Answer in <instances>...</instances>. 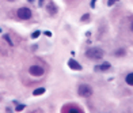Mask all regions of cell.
I'll return each instance as SVG.
<instances>
[{"label":"cell","mask_w":133,"mask_h":113,"mask_svg":"<svg viewBox=\"0 0 133 113\" xmlns=\"http://www.w3.org/2000/svg\"><path fill=\"white\" fill-rule=\"evenodd\" d=\"M86 56L91 60H99L104 56V52H103V49L98 48V46H94V48H88L86 50Z\"/></svg>","instance_id":"cell-1"},{"label":"cell","mask_w":133,"mask_h":113,"mask_svg":"<svg viewBox=\"0 0 133 113\" xmlns=\"http://www.w3.org/2000/svg\"><path fill=\"white\" fill-rule=\"evenodd\" d=\"M78 93H79V95H82V97H90L92 94V89L90 84H80V86L78 87Z\"/></svg>","instance_id":"cell-2"},{"label":"cell","mask_w":133,"mask_h":113,"mask_svg":"<svg viewBox=\"0 0 133 113\" xmlns=\"http://www.w3.org/2000/svg\"><path fill=\"white\" fill-rule=\"evenodd\" d=\"M18 16L21 18V19L26 21V19H30L31 18V10L27 7H21L18 10Z\"/></svg>","instance_id":"cell-3"},{"label":"cell","mask_w":133,"mask_h":113,"mask_svg":"<svg viewBox=\"0 0 133 113\" xmlns=\"http://www.w3.org/2000/svg\"><path fill=\"white\" fill-rule=\"evenodd\" d=\"M28 72H30L31 76H42L44 75V68L40 67V65H31L30 68H28Z\"/></svg>","instance_id":"cell-4"},{"label":"cell","mask_w":133,"mask_h":113,"mask_svg":"<svg viewBox=\"0 0 133 113\" xmlns=\"http://www.w3.org/2000/svg\"><path fill=\"white\" fill-rule=\"evenodd\" d=\"M68 65H69V68L71 69H75V71H80L83 67L79 64V62H76L75 59H71V60H68Z\"/></svg>","instance_id":"cell-5"},{"label":"cell","mask_w":133,"mask_h":113,"mask_svg":"<svg viewBox=\"0 0 133 113\" xmlns=\"http://www.w3.org/2000/svg\"><path fill=\"white\" fill-rule=\"evenodd\" d=\"M110 67H111L110 63L104 62V63H102V64L97 65V67H95V71H107V69H110Z\"/></svg>","instance_id":"cell-6"},{"label":"cell","mask_w":133,"mask_h":113,"mask_svg":"<svg viewBox=\"0 0 133 113\" xmlns=\"http://www.w3.org/2000/svg\"><path fill=\"white\" fill-rule=\"evenodd\" d=\"M46 8H48V11H49V14L50 15H54V14L57 12V7L53 4V2H48V6H46Z\"/></svg>","instance_id":"cell-7"},{"label":"cell","mask_w":133,"mask_h":113,"mask_svg":"<svg viewBox=\"0 0 133 113\" xmlns=\"http://www.w3.org/2000/svg\"><path fill=\"white\" fill-rule=\"evenodd\" d=\"M125 82L129 84V86H133V72H129L125 78Z\"/></svg>","instance_id":"cell-8"},{"label":"cell","mask_w":133,"mask_h":113,"mask_svg":"<svg viewBox=\"0 0 133 113\" xmlns=\"http://www.w3.org/2000/svg\"><path fill=\"white\" fill-rule=\"evenodd\" d=\"M44 93H45V87H38L33 91V95H42Z\"/></svg>","instance_id":"cell-9"},{"label":"cell","mask_w":133,"mask_h":113,"mask_svg":"<svg viewBox=\"0 0 133 113\" xmlns=\"http://www.w3.org/2000/svg\"><path fill=\"white\" fill-rule=\"evenodd\" d=\"M116 56L117 57H120V56H125V49H118V50H116Z\"/></svg>","instance_id":"cell-10"},{"label":"cell","mask_w":133,"mask_h":113,"mask_svg":"<svg viewBox=\"0 0 133 113\" xmlns=\"http://www.w3.org/2000/svg\"><path fill=\"white\" fill-rule=\"evenodd\" d=\"M40 34H41V31H40V30H35L34 33H31V38L35 40V38H38V37H40Z\"/></svg>","instance_id":"cell-11"},{"label":"cell","mask_w":133,"mask_h":113,"mask_svg":"<svg viewBox=\"0 0 133 113\" xmlns=\"http://www.w3.org/2000/svg\"><path fill=\"white\" fill-rule=\"evenodd\" d=\"M90 19V14H84V15L82 16V22H86V21H88Z\"/></svg>","instance_id":"cell-12"},{"label":"cell","mask_w":133,"mask_h":113,"mask_svg":"<svg viewBox=\"0 0 133 113\" xmlns=\"http://www.w3.org/2000/svg\"><path fill=\"white\" fill-rule=\"evenodd\" d=\"M23 109H25V105H16V112H22Z\"/></svg>","instance_id":"cell-13"},{"label":"cell","mask_w":133,"mask_h":113,"mask_svg":"<svg viewBox=\"0 0 133 113\" xmlns=\"http://www.w3.org/2000/svg\"><path fill=\"white\" fill-rule=\"evenodd\" d=\"M4 40H6V41L8 42V44H10V45H12V41H11V38H10V37H8L7 34H6V36H4Z\"/></svg>","instance_id":"cell-14"},{"label":"cell","mask_w":133,"mask_h":113,"mask_svg":"<svg viewBox=\"0 0 133 113\" xmlns=\"http://www.w3.org/2000/svg\"><path fill=\"white\" fill-rule=\"evenodd\" d=\"M117 2H118V0H109V2H107V6H109V7H111L113 4H114V3H117Z\"/></svg>","instance_id":"cell-15"},{"label":"cell","mask_w":133,"mask_h":113,"mask_svg":"<svg viewBox=\"0 0 133 113\" xmlns=\"http://www.w3.org/2000/svg\"><path fill=\"white\" fill-rule=\"evenodd\" d=\"M45 34H46L48 37H52V31H49V30H46V31H45Z\"/></svg>","instance_id":"cell-16"},{"label":"cell","mask_w":133,"mask_h":113,"mask_svg":"<svg viewBox=\"0 0 133 113\" xmlns=\"http://www.w3.org/2000/svg\"><path fill=\"white\" fill-rule=\"evenodd\" d=\"M95 2H97V0H92L91 2V7H95Z\"/></svg>","instance_id":"cell-17"},{"label":"cell","mask_w":133,"mask_h":113,"mask_svg":"<svg viewBox=\"0 0 133 113\" xmlns=\"http://www.w3.org/2000/svg\"><path fill=\"white\" fill-rule=\"evenodd\" d=\"M42 4H44V0H40V6L42 7Z\"/></svg>","instance_id":"cell-18"},{"label":"cell","mask_w":133,"mask_h":113,"mask_svg":"<svg viewBox=\"0 0 133 113\" xmlns=\"http://www.w3.org/2000/svg\"><path fill=\"white\" fill-rule=\"evenodd\" d=\"M130 29H132V31H133V22H132V25H130Z\"/></svg>","instance_id":"cell-19"},{"label":"cell","mask_w":133,"mask_h":113,"mask_svg":"<svg viewBox=\"0 0 133 113\" xmlns=\"http://www.w3.org/2000/svg\"><path fill=\"white\" fill-rule=\"evenodd\" d=\"M8 2H15V0H8Z\"/></svg>","instance_id":"cell-20"},{"label":"cell","mask_w":133,"mask_h":113,"mask_svg":"<svg viewBox=\"0 0 133 113\" xmlns=\"http://www.w3.org/2000/svg\"><path fill=\"white\" fill-rule=\"evenodd\" d=\"M0 33H2V29H0Z\"/></svg>","instance_id":"cell-21"}]
</instances>
